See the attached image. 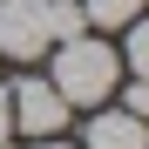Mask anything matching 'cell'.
<instances>
[{"mask_svg": "<svg viewBox=\"0 0 149 149\" xmlns=\"http://www.w3.org/2000/svg\"><path fill=\"white\" fill-rule=\"evenodd\" d=\"M34 149H68V142H54V136H41V142H34Z\"/></svg>", "mask_w": 149, "mask_h": 149, "instance_id": "9", "label": "cell"}, {"mask_svg": "<svg viewBox=\"0 0 149 149\" xmlns=\"http://www.w3.org/2000/svg\"><path fill=\"white\" fill-rule=\"evenodd\" d=\"M47 41H54L47 34V0H0V54L34 61Z\"/></svg>", "mask_w": 149, "mask_h": 149, "instance_id": "3", "label": "cell"}, {"mask_svg": "<svg viewBox=\"0 0 149 149\" xmlns=\"http://www.w3.org/2000/svg\"><path fill=\"white\" fill-rule=\"evenodd\" d=\"M142 0H81V20L88 27H129Z\"/></svg>", "mask_w": 149, "mask_h": 149, "instance_id": "5", "label": "cell"}, {"mask_svg": "<svg viewBox=\"0 0 149 149\" xmlns=\"http://www.w3.org/2000/svg\"><path fill=\"white\" fill-rule=\"evenodd\" d=\"M0 149H7V142H0Z\"/></svg>", "mask_w": 149, "mask_h": 149, "instance_id": "10", "label": "cell"}, {"mask_svg": "<svg viewBox=\"0 0 149 149\" xmlns=\"http://www.w3.org/2000/svg\"><path fill=\"white\" fill-rule=\"evenodd\" d=\"M88 149H149L142 142V115H95L88 122Z\"/></svg>", "mask_w": 149, "mask_h": 149, "instance_id": "4", "label": "cell"}, {"mask_svg": "<svg viewBox=\"0 0 149 149\" xmlns=\"http://www.w3.org/2000/svg\"><path fill=\"white\" fill-rule=\"evenodd\" d=\"M122 102H129V115L149 122V81H129V88H122Z\"/></svg>", "mask_w": 149, "mask_h": 149, "instance_id": "7", "label": "cell"}, {"mask_svg": "<svg viewBox=\"0 0 149 149\" xmlns=\"http://www.w3.org/2000/svg\"><path fill=\"white\" fill-rule=\"evenodd\" d=\"M14 136V102H7V88H0V142Z\"/></svg>", "mask_w": 149, "mask_h": 149, "instance_id": "8", "label": "cell"}, {"mask_svg": "<svg viewBox=\"0 0 149 149\" xmlns=\"http://www.w3.org/2000/svg\"><path fill=\"white\" fill-rule=\"evenodd\" d=\"M129 68H136L142 81H149V20H142V27L129 20Z\"/></svg>", "mask_w": 149, "mask_h": 149, "instance_id": "6", "label": "cell"}, {"mask_svg": "<svg viewBox=\"0 0 149 149\" xmlns=\"http://www.w3.org/2000/svg\"><path fill=\"white\" fill-rule=\"evenodd\" d=\"M7 102H14V129H20V136H61V122H68L61 88H54V81H41V74L14 81V88H7Z\"/></svg>", "mask_w": 149, "mask_h": 149, "instance_id": "2", "label": "cell"}, {"mask_svg": "<svg viewBox=\"0 0 149 149\" xmlns=\"http://www.w3.org/2000/svg\"><path fill=\"white\" fill-rule=\"evenodd\" d=\"M54 47H61V54H54V74H47V81L61 88V102H102V95L115 88V74H122L115 47L88 41V34H74V41H54Z\"/></svg>", "mask_w": 149, "mask_h": 149, "instance_id": "1", "label": "cell"}]
</instances>
